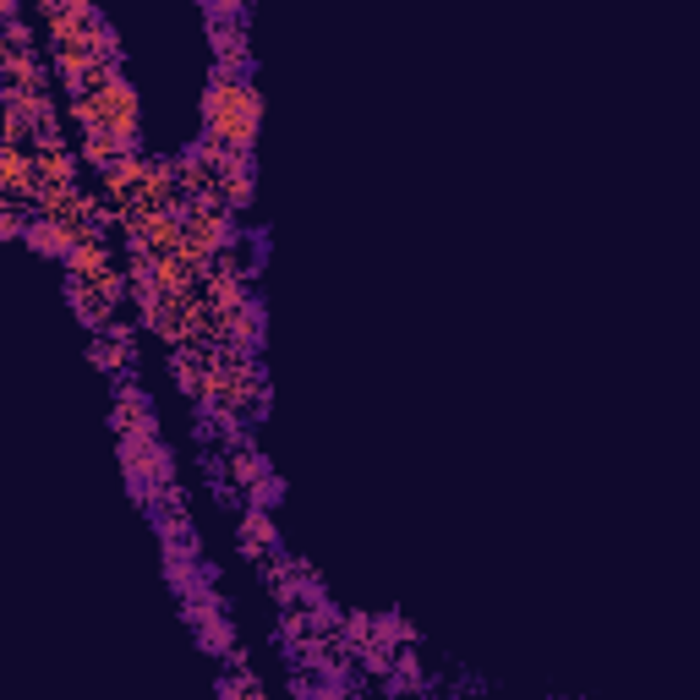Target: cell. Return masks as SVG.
<instances>
[{
	"label": "cell",
	"instance_id": "cell-1",
	"mask_svg": "<svg viewBox=\"0 0 700 700\" xmlns=\"http://www.w3.org/2000/svg\"><path fill=\"white\" fill-rule=\"evenodd\" d=\"M258 121H263L258 88H252L247 77L219 66L214 83L203 93V132H208V143H214V154H247Z\"/></svg>",
	"mask_w": 700,
	"mask_h": 700
},
{
	"label": "cell",
	"instance_id": "cell-2",
	"mask_svg": "<svg viewBox=\"0 0 700 700\" xmlns=\"http://www.w3.org/2000/svg\"><path fill=\"white\" fill-rule=\"evenodd\" d=\"M0 170H6V192H11V197H28V192H33V175H39V165H28V154H22L17 137H6Z\"/></svg>",
	"mask_w": 700,
	"mask_h": 700
},
{
	"label": "cell",
	"instance_id": "cell-3",
	"mask_svg": "<svg viewBox=\"0 0 700 700\" xmlns=\"http://www.w3.org/2000/svg\"><path fill=\"white\" fill-rule=\"evenodd\" d=\"M274 542V531H268V515H247V531H241V547L247 553H258V547Z\"/></svg>",
	"mask_w": 700,
	"mask_h": 700
}]
</instances>
